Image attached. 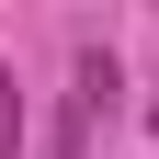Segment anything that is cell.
Listing matches in <instances>:
<instances>
[{"mask_svg": "<svg viewBox=\"0 0 159 159\" xmlns=\"http://www.w3.org/2000/svg\"><path fill=\"white\" fill-rule=\"evenodd\" d=\"M23 148V102H11V80H0V159Z\"/></svg>", "mask_w": 159, "mask_h": 159, "instance_id": "cell-1", "label": "cell"}]
</instances>
